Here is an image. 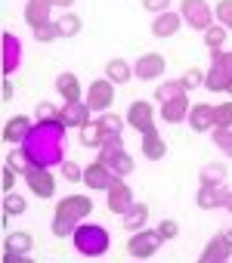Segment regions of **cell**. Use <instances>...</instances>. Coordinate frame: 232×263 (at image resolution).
I'll return each mask as SVG.
<instances>
[{
    "label": "cell",
    "instance_id": "cell-30",
    "mask_svg": "<svg viewBox=\"0 0 232 263\" xmlns=\"http://www.w3.org/2000/svg\"><path fill=\"white\" fill-rule=\"evenodd\" d=\"M210 140H214V146L226 155V158H232V127H214L210 130Z\"/></svg>",
    "mask_w": 232,
    "mask_h": 263
},
{
    "label": "cell",
    "instance_id": "cell-46",
    "mask_svg": "<svg viewBox=\"0 0 232 263\" xmlns=\"http://www.w3.org/2000/svg\"><path fill=\"white\" fill-rule=\"evenodd\" d=\"M13 99V84H10V78H4V102H10Z\"/></svg>",
    "mask_w": 232,
    "mask_h": 263
},
{
    "label": "cell",
    "instance_id": "cell-34",
    "mask_svg": "<svg viewBox=\"0 0 232 263\" xmlns=\"http://www.w3.org/2000/svg\"><path fill=\"white\" fill-rule=\"evenodd\" d=\"M226 34H229V28H217V25H210L207 31H204V44H207V50H223V44H226Z\"/></svg>",
    "mask_w": 232,
    "mask_h": 263
},
{
    "label": "cell",
    "instance_id": "cell-16",
    "mask_svg": "<svg viewBox=\"0 0 232 263\" xmlns=\"http://www.w3.org/2000/svg\"><path fill=\"white\" fill-rule=\"evenodd\" d=\"M4 74L10 78L13 71H19V65H22V44H19V37L16 34H10V31H4Z\"/></svg>",
    "mask_w": 232,
    "mask_h": 263
},
{
    "label": "cell",
    "instance_id": "cell-32",
    "mask_svg": "<svg viewBox=\"0 0 232 263\" xmlns=\"http://www.w3.org/2000/svg\"><path fill=\"white\" fill-rule=\"evenodd\" d=\"M183 93H186L183 81H164V84L155 90V99H158V102H170V99H177V96H183Z\"/></svg>",
    "mask_w": 232,
    "mask_h": 263
},
{
    "label": "cell",
    "instance_id": "cell-38",
    "mask_svg": "<svg viewBox=\"0 0 232 263\" xmlns=\"http://www.w3.org/2000/svg\"><path fill=\"white\" fill-rule=\"evenodd\" d=\"M7 164H10L13 171H19V174H25V171L31 167V158H28V155H25V149L19 146V152H10V155H7Z\"/></svg>",
    "mask_w": 232,
    "mask_h": 263
},
{
    "label": "cell",
    "instance_id": "cell-9",
    "mask_svg": "<svg viewBox=\"0 0 232 263\" xmlns=\"http://www.w3.org/2000/svg\"><path fill=\"white\" fill-rule=\"evenodd\" d=\"M111 102H114V84H111L108 78L93 81L90 90H87V105H90V111H108Z\"/></svg>",
    "mask_w": 232,
    "mask_h": 263
},
{
    "label": "cell",
    "instance_id": "cell-3",
    "mask_svg": "<svg viewBox=\"0 0 232 263\" xmlns=\"http://www.w3.org/2000/svg\"><path fill=\"white\" fill-rule=\"evenodd\" d=\"M71 241H74V251H81L84 257H102V254L108 251V245H111L105 226H99V223H84V226H78V229L71 232Z\"/></svg>",
    "mask_w": 232,
    "mask_h": 263
},
{
    "label": "cell",
    "instance_id": "cell-13",
    "mask_svg": "<svg viewBox=\"0 0 232 263\" xmlns=\"http://www.w3.org/2000/svg\"><path fill=\"white\" fill-rule=\"evenodd\" d=\"M130 208H133V192H130V186L118 177V180H114V183L108 186V211L124 217Z\"/></svg>",
    "mask_w": 232,
    "mask_h": 263
},
{
    "label": "cell",
    "instance_id": "cell-37",
    "mask_svg": "<svg viewBox=\"0 0 232 263\" xmlns=\"http://www.w3.org/2000/svg\"><path fill=\"white\" fill-rule=\"evenodd\" d=\"M56 37H62V34H59V25H56V22H47V25L34 28V41H41V44H53Z\"/></svg>",
    "mask_w": 232,
    "mask_h": 263
},
{
    "label": "cell",
    "instance_id": "cell-25",
    "mask_svg": "<svg viewBox=\"0 0 232 263\" xmlns=\"http://www.w3.org/2000/svg\"><path fill=\"white\" fill-rule=\"evenodd\" d=\"M78 140H81V146H87V149H99L102 146V124H99V118L96 121H87L84 127H78Z\"/></svg>",
    "mask_w": 232,
    "mask_h": 263
},
{
    "label": "cell",
    "instance_id": "cell-26",
    "mask_svg": "<svg viewBox=\"0 0 232 263\" xmlns=\"http://www.w3.org/2000/svg\"><path fill=\"white\" fill-rule=\"evenodd\" d=\"M226 164H220V161H210V164H204L201 171H198V180H201V186H223L226 183Z\"/></svg>",
    "mask_w": 232,
    "mask_h": 263
},
{
    "label": "cell",
    "instance_id": "cell-47",
    "mask_svg": "<svg viewBox=\"0 0 232 263\" xmlns=\"http://www.w3.org/2000/svg\"><path fill=\"white\" fill-rule=\"evenodd\" d=\"M53 4H56V7H71L74 0H53Z\"/></svg>",
    "mask_w": 232,
    "mask_h": 263
},
{
    "label": "cell",
    "instance_id": "cell-49",
    "mask_svg": "<svg viewBox=\"0 0 232 263\" xmlns=\"http://www.w3.org/2000/svg\"><path fill=\"white\" fill-rule=\"evenodd\" d=\"M226 235H229V238H232V229H229V232H226Z\"/></svg>",
    "mask_w": 232,
    "mask_h": 263
},
{
    "label": "cell",
    "instance_id": "cell-23",
    "mask_svg": "<svg viewBox=\"0 0 232 263\" xmlns=\"http://www.w3.org/2000/svg\"><path fill=\"white\" fill-rule=\"evenodd\" d=\"M56 90H59V96H62L65 102H78V99H81V81H78V74L62 71V74L56 78Z\"/></svg>",
    "mask_w": 232,
    "mask_h": 263
},
{
    "label": "cell",
    "instance_id": "cell-33",
    "mask_svg": "<svg viewBox=\"0 0 232 263\" xmlns=\"http://www.w3.org/2000/svg\"><path fill=\"white\" fill-rule=\"evenodd\" d=\"M56 25H59V34L62 37H78L81 34V19L74 13H65L62 19H56Z\"/></svg>",
    "mask_w": 232,
    "mask_h": 263
},
{
    "label": "cell",
    "instance_id": "cell-31",
    "mask_svg": "<svg viewBox=\"0 0 232 263\" xmlns=\"http://www.w3.org/2000/svg\"><path fill=\"white\" fill-rule=\"evenodd\" d=\"M99 124H102V140L105 137H118L121 130H124V121L118 115H111V111H102L99 115Z\"/></svg>",
    "mask_w": 232,
    "mask_h": 263
},
{
    "label": "cell",
    "instance_id": "cell-17",
    "mask_svg": "<svg viewBox=\"0 0 232 263\" xmlns=\"http://www.w3.org/2000/svg\"><path fill=\"white\" fill-rule=\"evenodd\" d=\"M226 198H229L226 183L223 186H201L198 195H195V204L201 211H214V208H226Z\"/></svg>",
    "mask_w": 232,
    "mask_h": 263
},
{
    "label": "cell",
    "instance_id": "cell-8",
    "mask_svg": "<svg viewBox=\"0 0 232 263\" xmlns=\"http://www.w3.org/2000/svg\"><path fill=\"white\" fill-rule=\"evenodd\" d=\"M25 183H28V189L37 195V198H50L53 192H56V177L50 174V167H41V164H31L25 174Z\"/></svg>",
    "mask_w": 232,
    "mask_h": 263
},
{
    "label": "cell",
    "instance_id": "cell-15",
    "mask_svg": "<svg viewBox=\"0 0 232 263\" xmlns=\"http://www.w3.org/2000/svg\"><path fill=\"white\" fill-rule=\"evenodd\" d=\"M189 127L195 130V134H207V130H214L217 127V111H214V105H207V102H195L192 108H189Z\"/></svg>",
    "mask_w": 232,
    "mask_h": 263
},
{
    "label": "cell",
    "instance_id": "cell-20",
    "mask_svg": "<svg viewBox=\"0 0 232 263\" xmlns=\"http://www.w3.org/2000/svg\"><path fill=\"white\" fill-rule=\"evenodd\" d=\"M28 130H31V118H28V115H16V118H10L7 127H4V143H10V146H22V140L28 137Z\"/></svg>",
    "mask_w": 232,
    "mask_h": 263
},
{
    "label": "cell",
    "instance_id": "cell-42",
    "mask_svg": "<svg viewBox=\"0 0 232 263\" xmlns=\"http://www.w3.org/2000/svg\"><path fill=\"white\" fill-rule=\"evenodd\" d=\"M59 167H62V177H65L68 183H81V180H84V171H81V164H74V161H62Z\"/></svg>",
    "mask_w": 232,
    "mask_h": 263
},
{
    "label": "cell",
    "instance_id": "cell-2",
    "mask_svg": "<svg viewBox=\"0 0 232 263\" xmlns=\"http://www.w3.org/2000/svg\"><path fill=\"white\" fill-rule=\"evenodd\" d=\"M93 214V201L87 195H68L56 204V214H53V235L56 238H65L78 229L81 220H87Z\"/></svg>",
    "mask_w": 232,
    "mask_h": 263
},
{
    "label": "cell",
    "instance_id": "cell-35",
    "mask_svg": "<svg viewBox=\"0 0 232 263\" xmlns=\"http://www.w3.org/2000/svg\"><path fill=\"white\" fill-rule=\"evenodd\" d=\"M25 208H28V201H25L22 195H16V192H7V195H4V211H7L10 217L25 214Z\"/></svg>",
    "mask_w": 232,
    "mask_h": 263
},
{
    "label": "cell",
    "instance_id": "cell-1",
    "mask_svg": "<svg viewBox=\"0 0 232 263\" xmlns=\"http://www.w3.org/2000/svg\"><path fill=\"white\" fill-rule=\"evenodd\" d=\"M25 155L31 158V164L41 167H53L62 164V152H65V124L62 121H37L31 124L28 137L22 140Z\"/></svg>",
    "mask_w": 232,
    "mask_h": 263
},
{
    "label": "cell",
    "instance_id": "cell-39",
    "mask_svg": "<svg viewBox=\"0 0 232 263\" xmlns=\"http://www.w3.org/2000/svg\"><path fill=\"white\" fill-rule=\"evenodd\" d=\"M34 118L37 121H59V108L53 105V102H37V108H34Z\"/></svg>",
    "mask_w": 232,
    "mask_h": 263
},
{
    "label": "cell",
    "instance_id": "cell-22",
    "mask_svg": "<svg viewBox=\"0 0 232 263\" xmlns=\"http://www.w3.org/2000/svg\"><path fill=\"white\" fill-rule=\"evenodd\" d=\"M189 99H186V93L183 96H177V99H170V102H161V118L167 121V124H180V121H186L189 118Z\"/></svg>",
    "mask_w": 232,
    "mask_h": 263
},
{
    "label": "cell",
    "instance_id": "cell-36",
    "mask_svg": "<svg viewBox=\"0 0 232 263\" xmlns=\"http://www.w3.org/2000/svg\"><path fill=\"white\" fill-rule=\"evenodd\" d=\"M214 19H217L223 28H229V31H232V0H220L217 10H214Z\"/></svg>",
    "mask_w": 232,
    "mask_h": 263
},
{
    "label": "cell",
    "instance_id": "cell-28",
    "mask_svg": "<svg viewBox=\"0 0 232 263\" xmlns=\"http://www.w3.org/2000/svg\"><path fill=\"white\" fill-rule=\"evenodd\" d=\"M146 220H149V204H143V201H133V208L124 214V226H127L130 232L143 229V226H146Z\"/></svg>",
    "mask_w": 232,
    "mask_h": 263
},
{
    "label": "cell",
    "instance_id": "cell-19",
    "mask_svg": "<svg viewBox=\"0 0 232 263\" xmlns=\"http://www.w3.org/2000/svg\"><path fill=\"white\" fill-rule=\"evenodd\" d=\"M59 121L65 124V127H84L87 121H90V105L87 102H65L62 108H59Z\"/></svg>",
    "mask_w": 232,
    "mask_h": 263
},
{
    "label": "cell",
    "instance_id": "cell-5",
    "mask_svg": "<svg viewBox=\"0 0 232 263\" xmlns=\"http://www.w3.org/2000/svg\"><path fill=\"white\" fill-rule=\"evenodd\" d=\"M99 149H102V152H99V161H102L108 171H114L118 177L133 174V167H137V164H133L130 152H124V140H121V134H118V137H105Z\"/></svg>",
    "mask_w": 232,
    "mask_h": 263
},
{
    "label": "cell",
    "instance_id": "cell-6",
    "mask_svg": "<svg viewBox=\"0 0 232 263\" xmlns=\"http://www.w3.org/2000/svg\"><path fill=\"white\" fill-rule=\"evenodd\" d=\"M180 16L195 31H207L214 25V10L207 7V0H183V4H180Z\"/></svg>",
    "mask_w": 232,
    "mask_h": 263
},
{
    "label": "cell",
    "instance_id": "cell-14",
    "mask_svg": "<svg viewBox=\"0 0 232 263\" xmlns=\"http://www.w3.org/2000/svg\"><path fill=\"white\" fill-rule=\"evenodd\" d=\"M127 124H130L133 130H140V134L155 130V111H152V105L143 102V99L130 102V108H127Z\"/></svg>",
    "mask_w": 232,
    "mask_h": 263
},
{
    "label": "cell",
    "instance_id": "cell-11",
    "mask_svg": "<svg viewBox=\"0 0 232 263\" xmlns=\"http://www.w3.org/2000/svg\"><path fill=\"white\" fill-rule=\"evenodd\" d=\"M114 180H118V174L108 171L102 161H93V164L84 171V183H87L90 192H108V186H111Z\"/></svg>",
    "mask_w": 232,
    "mask_h": 263
},
{
    "label": "cell",
    "instance_id": "cell-40",
    "mask_svg": "<svg viewBox=\"0 0 232 263\" xmlns=\"http://www.w3.org/2000/svg\"><path fill=\"white\" fill-rule=\"evenodd\" d=\"M158 235H161L164 241H173V238L180 235V223H177V220H167V217H164V220L158 223Z\"/></svg>",
    "mask_w": 232,
    "mask_h": 263
},
{
    "label": "cell",
    "instance_id": "cell-45",
    "mask_svg": "<svg viewBox=\"0 0 232 263\" xmlns=\"http://www.w3.org/2000/svg\"><path fill=\"white\" fill-rule=\"evenodd\" d=\"M16 177H19V171H13L10 164H4V192H13V186H16Z\"/></svg>",
    "mask_w": 232,
    "mask_h": 263
},
{
    "label": "cell",
    "instance_id": "cell-48",
    "mask_svg": "<svg viewBox=\"0 0 232 263\" xmlns=\"http://www.w3.org/2000/svg\"><path fill=\"white\" fill-rule=\"evenodd\" d=\"M226 211L232 214V192H229V198H226Z\"/></svg>",
    "mask_w": 232,
    "mask_h": 263
},
{
    "label": "cell",
    "instance_id": "cell-12",
    "mask_svg": "<svg viewBox=\"0 0 232 263\" xmlns=\"http://www.w3.org/2000/svg\"><path fill=\"white\" fill-rule=\"evenodd\" d=\"M164 68H167V62H164L161 53H143V56L137 59V65H133V78H140V81H155V78L164 74Z\"/></svg>",
    "mask_w": 232,
    "mask_h": 263
},
{
    "label": "cell",
    "instance_id": "cell-4",
    "mask_svg": "<svg viewBox=\"0 0 232 263\" xmlns=\"http://www.w3.org/2000/svg\"><path fill=\"white\" fill-rule=\"evenodd\" d=\"M204 87L210 93L232 90V50H210V68L204 74Z\"/></svg>",
    "mask_w": 232,
    "mask_h": 263
},
{
    "label": "cell",
    "instance_id": "cell-24",
    "mask_svg": "<svg viewBox=\"0 0 232 263\" xmlns=\"http://www.w3.org/2000/svg\"><path fill=\"white\" fill-rule=\"evenodd\" d=\"M143 155H146L149 161H161V158L167 155V146H164V140L158 137V130L143 134Z\"/></svg>",
    "mask_w": 232,
    "mask_h": 263
},
{
    "label": "cell",
    "instance_id": "cell-29",
    "mask_svg": "<svg viewBox=\"0 0 232 263\" xmlns=\"http://www.w3.org/2000/svg\"><path fill=\"white\" fill-rule=\"evenodd\" d=\"M34 248V238L28 232H10L4 238V251H16V254H28Z\"/></svg>",
    "mask_w": 232,
    "mask_h": 263
},
{
    "label": "cell",
    "instance_id": "cell-44",
    "mask_svg": "<svg viewBox=\"0 0 232 263\" xmlns=\"http://www.w3.org/2000/svg\"><path fill=\"white\" fill-rule=\"evenodd\" d=\"M167 7H170V0H143V10L149 13H167Z\"/></svg>",
    "mask_w": 232,
    "mask_h": 263
},
{
    "label": "cell",
    "instance_id": "cell-27",
    "mask_svg": "<svg viewBox=\"0 0 232 263\" xmlns=\"http://www.w3.org/2000/svg\"><path fill=\"white\" fill-rule=\"evenodd\" d=\"M105 78H108L111 84H127V81L133 78V65L124 62V59H111V62L105 65Z\"/></svg>",
    "mask_w": 232,
    "mask_h": 263
},
{
    "label": "cell",
    "instance_id": "cell-43",
    "mask_svg": "<svg viewBox=\"0 0 232 263\" xmlns=\"http://www.w3.org/2000/svg\"><path fill=\"white\" fill-rule=\"evenodd\" d=\"M214 111H217L220 127H232V102H220V105H214Z\"/></svg>",
    "mask_w": 232,
    "mask_h": 263
},
{
    "label": "cell",
    "instance_id": "cell-18",
    "mask_svg": "<svg viewBox=\"0 0 232 263\" xmlns=\"http://www.w3.org/2000/svg\"><path fill=\"white\" fill-rule=\"evenodd\" d=\"M53 7H56L53 0H28V4H25V22L31 25V31L41 28V25H47V22H53L50 19Z\"/></svg>",
    "mask_w": 232,
    "mask_h": 263
},
{
    "label": "cell",
    "instance_id": "cell-10",
    "mask_svg": "<svg viewBox=\"0 0 232 263\" xmlns=\"http://www.w3.org/2000/svg\"><path fill=\"white\" fill-rule=\"evenodd\" d=\"M232 257V238L226 235V232H217L207 245H204V251H201V263H226Z\"/></svg>",
    "mask_w": 232,
    "mask_h": 263
},
{
    "label": "cell",
    "instance_id": "cell-41",
    "mask_svg": "<svg viewBox=\"0 0 232 263\" xmlns=\"http://www.w3.org/2000/svg\"><path fill=\"white\" fill-rule=\"evenodd\" d=\"M180 81H183V87H186V90H195V87H201V84H204V71H201V68H189Z\"/></svg>",
    "mask_w": 232,
    "mask_h": 263
},
{
    "label": "cell",
    "instance_id": "cell-7",
    "mask_svg": "<svg viewBox=\"0 0 232 263\" xmlns=\"http://www.w3.org/2000/svg\"><path fill=\"white\" fill-rule=\"evenodd\" d=\"M161 235H158V229H137L133 232V238L127 241V251H130V257L133 260H149L158 248H161Z\"/></svg>",
    "mask_w": 232,
    "mask_h": 263
},
{
    "label": "cell",
    "instance_id": "cell-21",
    "mask_svg": "<svg viewBox=\"0 0 232 263\" xmlns=\"http://www.w3.org/2000/svg\"><path fill=\"white\" fill-rule=\"evenodd\" d=\"M180 25H183V16L167 10V13H158V19L152 22V34L155 37H173L180 31Z\"/></svg>",
    "mask_w": 232,
    "mask_h": 263
}]
</instances>
